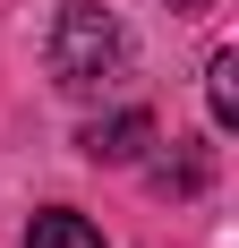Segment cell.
Listing matches in <instances>:
<instances>
[{"label": "cell", "instance_id": "1", "mask_svg": "<svg viewBox=\"0 0 239 248\" xmlns=\"http://www.w3.org/2000/svg\"><path fill=\"white\" fill-rule=\"evenodd\" d=\"M51 77H60L69 94H94V86L128 77V34H120V17H111V9L69 0V9L51 17Z\"/></svg>", "mask_w": 239, "mask_h": 248}, {"label": "cell", "instance_id": "2", "mask_svg": "<svg viewBox=\"0 0 239 248\" xmlns=\"http://www.w3.org/2000/svg\"><path fill=\"white\" fill-rule=\"evenodd\" d=\"M77 146L94 154V163H137V154L154 146V120H145V111H120V120H94Z\"/></svg>", "mask_w": 239, "mask_h": 248}, {"label": "cell", "instance_id": "3", "mask_svg": "<svg viewBox=\"0 0 239 248\" xmlns=\"http://www.w3.org/2000/svg\"><path fill=\"white\" fill-rule=\"evenodd\" d=\"M26 248H103V240H94V223H86V214H69V205H43V214L26 223Z\"/></svg>", "mask_w": 239, "mask_h": 248}, {"label": "cell", "instance_id": "4", "mask_svg": "<svg viewBox=\"0 0 239 248\" xmlns=\"http://www.w3.org/2000/svg\"><path fill=\"white\" fill-rule=\"evenodd\" d=\"M205 103H214L222 128L239 120V51H214V69H205Z\"/></svg>", "mask_w": 239, "mask_h": 248}, {"label": "cell", "instance_id": "5", "mask_svg": "<svg viewBox=\"0 0 239 248\" xmlns=\"http://www.w3.org/2000/svg\"><path fill=\"white\" fill-rule=\"evenodd\" d=\"M179 9H205V0H179Z\"/></svg>", "mask_w": 239, "mask_h": 248}]
</instances>
